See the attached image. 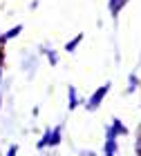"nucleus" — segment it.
<instances>
[{"label":"nucleus","mask_w":141,"mask_h":156,"mask_svg":"<svg viewBox=\"0 0 141 156\" xmlns=\"http://www.w3.org/2000/svg\"><path fill=\"white\" fill-rule=\"evenodd\" d=\"M108 91H110V83H105L103 87H98L94 94H92V98L87 101V109H96L98 105L103 103V98H105V94H108Z\"/></svg>","instance_id":"obj_1"},{"label":"nucleus","mask_w":141,"mask_h":156,"mask_svg":"<svg viewBox=\"0 0 141 156\" xmlns=\"http://www.w3.org/2000/svg\"><path fill=\"white\" fill-rule=\"evenodd\" d=\"M58 140H61V129L56 127V129H49V132L45 134V138L38 140V147H45V145H58Z\"/></svg>","instance_id":"obj_2"},{"label":"nucleus","mask_w":141,"mask_h":156,"mask_svg":"<svg viewBox=\"0 0 141 156\" xmlns=\"http://www.w3.org/2000/svg\"><path fill=\"white\" fill-rule=\"evenodd\" d=\"M117 134H128V127H123L119 118L112 120V127L108 129V138H114V140H117Z\"/></svg>","instance_id":"obj_3"},{"label":"nucleus","mask_w":141,"mask_h":156,"mask_svg":"<svg viewBox=\"0 0 141 156\" xmlns=\"http://www.w3.org/2000/svg\"><path fill=\"white\" fill-rule=\"evenodd\" d=\"M128 2H130V0H110V2H108V9H110L112 16L117 18V16H119V11H121Z\"/></svg>","instance_id":"obj_4"},{"label":"nucleus","mask_w":141,"mask_h":156,"mask_svg":"<svg viewBox=\"0 0 141 156\" xmlns=\"http://www.w3.org/2000/svg\"><path fill=\"white\" fill-rule=\"evenodd\" d=\"M20 31H23V25H18V27H13V29H9V31L5 34V36H0V45H5L7 40H11L13 36H18Z\"/></svg>","instance_id":"obj_5"},{"label":"nucleus","mask_w":141,"mask_h":156,"mask_svg":"<svg viewBox=\"0 0 141 156\" xmlns=\"http://www.w3.org/2000/svg\"><path fill=\"white\" fill-rule=\"evenodd\" d=\"M105 156H117V143H114V138H108V143H105Z\"/></svg>","instance_id":"obj_6"},{"label":"nucleus","mask_w":141,"mask_h":156,"mask_svg":"<svg viewBox=\"0 0 141 156\" xmlns=\"http://www.w3.org/2000/svg\"><path fill=\"white\" fill-rule=\"evenodd\" d=\"M79 105V94H76L74 87H69V109H74Z\"/></svg>","instance_id":"obj_7"},{"label":"nucleus","mask_w":141,"mask_h":156,"mask_svg":"<svg viewBox=\"0 0 141 156\" xmlns=\"http://www.w3.org/2000/svg\"><path fill=\"white\" fill-rule=\"evenodd\" d=\"M81 40H83V34H79V36H76L74 40H69L67 45H65V49H67V51H74V49H76V45H79Z\"/></svg>","instance_id":"obj_8"},{"label":"nucleus","mask_w":141,"mask_h":156,"mask_svg":"<svg viewBox=\"0 0 141 156\" xmlns=\"http://www.w3.org/2000/svg\"><path fill=\"white\" fill-rule=\"evenodd\" d=\"M16 152H18V147L11 145V147H9V154H7V156H16Z\"/></svg>","instance_id":"obj_9"}]
</instances>
